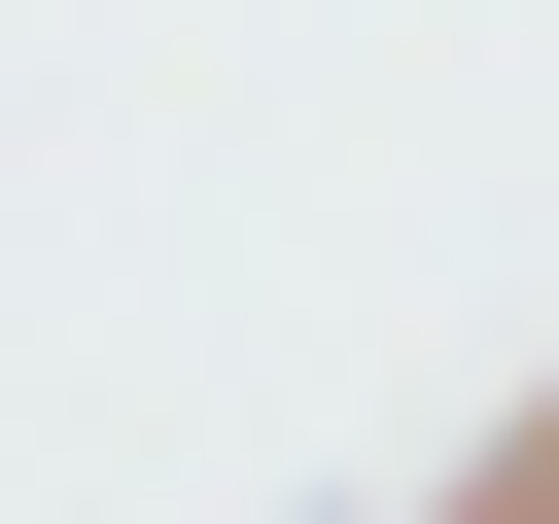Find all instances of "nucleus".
Listing matches in <instances>:
<instances>
[{"label": "nucleus", "instance_id": "1", "mask_svg": "<svg viewBox=\"0 0 559 524\" xmlns=\"http://www.w3.org/2000/svg\"><path fill=\"white\" fill-rule=\"evenodd\" d=\"M419 524H559V384H524V419H489V454H454Z\"/></svg>", "mask_w": 559, "mask_h": 524}]
</instances>
